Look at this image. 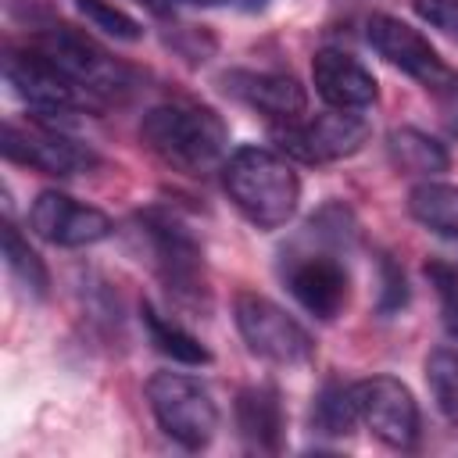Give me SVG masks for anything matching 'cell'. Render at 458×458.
I'll list each match as a JSON object with an SVG mask.
<instances>
[{"mask_svg":"<svg viewBox=\"0 0 458 458\" xmlns=\"http://www.w3.org/2000/svg\"><path fill=\"white\" fill-rule=\"evenodd\" d=\"M222 186L240 215L258 229H279L301 204V179L293 165L265 147H240L222 165Z\"/></svg>","mask_w":458,"mask_h":458,"instance_id":"1","label":"cell"},{"mask_svg":"<svg viewBox=\"0 0 458 458\" xmlns=\"http://www.w3.org/2000/svg\"><path fill=\"white\" fill-rule=\"evenodd\" d=\"M140 140L172 168L186 175L211 172L225 147L229 129L215 107L204 104H157L140 122Z\"/></svg>","mask_w":458,"mask_h":458,"instance_id":"2","label":"cell"},{"mask_svg":"<svg viewBox=\"0 0 458 458\" xmlns=\"http://www.w3.org/2000/svg\"><path fill=\"white\" fill-rule=\"evenodd\" d=\"M147 404L157 426L190 451L211 444L218 429V408L208 386L186 372H154L147 379Z\"/></svg>","mask_w":458,"mask_h":458,"instance_id":"3","label":"cell"},{"mask_svg":"<svg viewBox=\"0 0 458 458\" xmlns=\"http://www.w3.org/2000/svg\"><path fill=\"white\" fill-rule=\"evenodd\" d=\"M233 318H236V329H240L247 351L272 365L293 369V365L311 361V354H315V344L304 333V326L297 318H290L276 301H268L254 290H240L233 297Z\"/></svg>","mask_w":458,"mask_h":458,"instance_id":"4","label":"cell"},{"mask_svg":"<svg viewBox=\"0 0 458 458\" xmlns=\"http://www.w3.org/2000/svg\"><path fill=\"white\" fill-rule=\"evenodd\" d=\"M36 50L50 57L79 89L89 97H122L132 86V75L122 61H114L100 43L72 25H54L39 36Z\"/></svg>","mask_w":458,"mask_h":458,"instance_id":"5","label":"cell"},{"mask_svg":"<svg viewBox=\"0 0 458 458\" xmlns=\"http://www.w3.org/2000/svg\"><path fill=\"white\" fill-rule=\"evenodd\" d=\"M365 39H369V47H372L386 64L401 68V72L411 75L419 86L437 89V93L458 89L454 68H451V64L433 50V43H429L419 29H411L408 21H401V18H394V14H372V18L365 21Z\"/></svg>","mask_w":458,"mask_h":458,"instance_id":"6","label":"cell"},{"mask_svg":"<svg viewBox=\"0 0 458 458\" xmlns=\"http://www.w3.org/2000/svg\"><path fill=\"white\" fill-rule=\"evenodd\" d=\"M369 122L358 111H329L315 118H297V122H279L276 140L279 147L304 161V165H322V161H340L358 154L369 143Z\"/></svg>","mask_w":458,"mask_h":458,"instance_id":"7","label":"cell"},{"mask_svg":"<svg viewBox=\"0 0 458 458\" xmlns=\"http://www.w3.org/2000/svg\"><path fill=\"white\" fill-rule=\"evenodd\" d=\"M358 422L386 447H411L419 437V404L411 390L394 376H369L351 383Z\"/></svg>","mask_w":458,"mask_h":458,"instance_id":"8","label":"cell"},{"mask_svg":"<svg viewBox=\"0 0 458 458\" xmlns=\"http://www.w3.org/2000/svg\"><path fill=\"white\" fill-rule=\"evenodd\" d=\"M4 79L39 118L75 114L89 97L39 50H11L4 57Z\"/></svg>","mask_w":458,"mask_h":458,"instance_id":"9","label":"cell"},{"mask_svg":"<svg viewBox=\"0 0 458 458\" xmlns=\"http://www.w3.org/2000/svg\"><path fill=\"white\" fill-rule=\"evenodd\" d=\"M0 150H4L7 161L29 165V168H36L43 175H79V172L97 165V154L86 143L64 136L61 129H50V125L7 122Z\"/></svg>","mask_w":458,"mask_h":458,"instance_id":"10","label":"cell"},{"mask_svg":"<svg viewBox=\"0 0 458 458\" xmlns=\"http://www.w3.org/2000/svg\"><path fill=\"white\" fill-rule=\"evenodd\" d=\"M29 225L36 236H43L54 247H89L111 236V218L93 208L79 204L75 197L61 190H43L29 208Z\"/></svg>","mask_w":458,"mask_h":458,"instance_id":"11","label":"cell"},{"mask_svg":"<svg viewBox=\"0 0 458 458\" xmlns=\"http://www.w3.org/2000/svg\"><path fill=\"white\" fill-rule=\"evenodd\" d=\"M283 279L293 293V301L311 311L315 318L329 322L336 318L344 308H347V297H351V279H347V268L344 261H336L329 250H304V254H293L283 268Z\"/></svg>","mask_w":458,"mask_h":458,"instance_id":"12","label":"cell"},{"mask_svg":"<svg viewBox=\"0 0 458 458\" xmlns=\"http://www.w3.org/2000/svg\"><path fill=\"white\" fill-rule=\"evenodd\" d=\"M143 229H147V236L154 243V254H157V265H161V276H165L168 290H175V297H182V301L208 297L204 254H200L197 240L175 218L157 215V211L143 215Z\"/></svg>","mask_w":458,"mask_h":458,"instance_id":"13","label":"cell"},{"mask_svg":"<svg viewBox=\"0 0 458 458\" xmlns=\"http://www.w3.org/2000/svg\"><path fill=\"white\" fill-rule=\"evenodd\" d=\"M311 82H315V93L336 111H365L379 97L372 72L358 57L333 47L311 57Z\"/></svg>","mask_w":458,"mask_h":458,"instance_id":"14","label":"cell"},{"mask_svg":"<svg viewBox=\"0 0 458 458\" xmlns=\"http://www.w3.org/2000/svg\"><path fill=\"white\" fill-rule=\"evenodd\" d=\"M225 89L276 122H297L308 111L304 86L283 72H229Z\"/></svg>","mask_w":458,"mask_h":458,"instance_id":"15","label":"cell"},{"mask_svg":"<svg viewBox=\"0 0 458 458\" xmlns=\"http://www.w3.org/2000/svg\"><path fill=\"white\" fill-rule=\"evenodd\" d=\"M236 429L250 447L276 451L283 437V404L272 386H247L236 397Z\"/></svg>","mask_w":458,"mask_h":458,"instance_id":"16","label":"cell"},{"mask_svg":"<svg viewBox=\"0 0 458 458\" xmlns=\"http://www.w3.org/2000/svg\"><path fill=\"white\" fill-rule=\"evenodd\" d=\"M386 154H390V161H394L397 172L422 175V179L440 175V172H447V165H451L447 147H444L440 140H433L429 132L411 129V125L394 129V132L386 136Z\"/></svg>","mask_w":458,"mask_h":458,"instance_id":"17","label":"cell"},{"mask_svg":"<svg viewBox=\"0 0 458 458\" xmlns=\"http://www.w3.org/2000/svg\"><path fill=\"white\" fill-rule=\"evenodd\" d=\"M408 215L444 240H458V186L422 179L408 193Z\"/></svg>","mask_w":458,"mask_h":458,"instance_id":"18","label":"cell"},{"mask_svg":"<svg viewBox=\"0 0 458 458\" xmlns=\"http://www.w3.org/2000/svg\"><path fill=\"white\" fill-rule=\"evenodd\" d=\"M143 326H147V333H150V344H154L161 354H168L172 361H179V365H208V361H211L208 347H204L193 333H186L182 326L161 318L150 304H143Z\"/></svg>","mask_w":458,"mask_h":458,"instance_id":"19","label":"cell"},{"mask_svg":"<svg viewBox=\"0 0 458 458\" xmlns=\"http://www.w3.org/2000/svg\"><path fill=\"white\" fill-rule=\"evenodd\" d=\"M4 261H7L11 276H14L32 297H47V290H50L47 265H43V258L29 247V240L18 233V225H14L11 218L4 222Z\"/></svg>","mask_w":458,"mask_h":458,"instance_id":"20","label":"cell"},{"mask_svg":"<svg viewBox=\"0 0 458 458\" xmlns=\"http://www.w3.org/2000/svg\"><path fill=\"white\" fill-rule=\"evenodd\" d=\"M311 426L326 437H344L358 426V411H354V397H351V386H340V383H326L315 397V408H311Z\"/></svg>","mask_w":458,"mask_h":458,"instance_id":"21","label":"cell"},{"mask_svg":"<svg viewBox=\"0 0 458 458\" xmlns=\"http://www.w3.org/2000/svg\"><path fill=\"white\" fill-rule=\"evenodd\" d=\"M426 383H429V394H433L437 408L444 411V419L458 426V351L437 347L426 358Z\"/></svg>","mask_w":458,"mask_h":458,"instance_id":"22","label":"cell"},{"mask_svg":"<svg viewBox=\"0 0 458 458\" xmlns=\"http://www.w3.org/2000/svg\"><path fill=\"white\" fill-rule=\"evenodd\" d=\"M75 7H79V14H82L93 29H104V32H107V36H114V39L136 43V39L143 36L140 21H136L132 14H125L122 7L107 4V0H75Z\"/></svg>","mask_w":458,"mask_h":458,"instance_id":"23","label":"cell"},{"mask_svg":"<svg viewBox=\"0 0 458 458\" xmlns=\"http://www.w3.org/2000/svg\"><path fill=\"white\" fill-rule=\"evenodd\" d=\"M426 279H429V286L437 290V301H440L447 333L458 336V265L429 261V265H426Z\"/></svg>","mask_w":458,"mask_h":458,"instance_id":"24","label":"cell"},{"mask_svg":"<svg viewBox=\"0 0 458 458\" xmlns=\"http://www.w3.org/2000/svg\"><path fill=\"white\" fill-rule=\"evenodd\" d=\"M379 276H383V283H379V311H383V315L401 311V308H404V301H408L404 272H401V268L383 254V261H379Z\"/></svg>","mask_w":458,"mask_h":458,"instance_id":"25","label":"cell"},{"mask_svg":"<svg viewBox=\"0 0 458 458\" xmlns=\"http://www.w3.org/2000/svg\"><path fill=\"white\" fill-rule=\"evenodd\" d=\"M411 7L429 29L458 39V0H411Z\"/></svg>","mask_w":458,"mask_h":458,"instance_id":"26","label":"cell"},{"mask_svg":"<svg viewBox=\"0 0 458 458\" xmlns=\"http://www.w3.org/2000/svg\"><path fill=\"white\" fill-rule=\"evenodd\" d=\"M136 4H143L150 14H161V18L172 11V0H136Z\"/></svg>","mask_w":458,"mask_h":458,"instance_id":"27","label":"cell"},{"mask_svg":"<svg viewBox=\"0 0 458 458\" xmlns=\"http://www.w3.org/2000/svg\"><path fill=\"white\" fill-rule=\"evenodd\" d=\"M236 7H243V11H258V7H265L268 0H233Z\"/></svg>","mask_w":458,"mask_h":458,"instance_id":"28","label":"cell"},{"mask_svg":"<svg viewBox=\"0 0 458 458\" xmlns=\"http://www.w3.org/2000/svg\"><path fill=\"white\" fill-rule=\"evenodd\" d=\"M186 4H204L208 7V4H222V0H186Z\"/></svg>","mask_w":458,"mask_h":458,"instance_id":"29","label":"cell"},{"mask_svg":"<svg viewBox=\"0 0 458 458\" xmlns=\"http://www.w3.org/2000/svg\"><path fill=\"white\" fill-rule=\"evenodd\" d=\"M454 129H458V107H454Z\"/></svg>","mask_w":458,"mask_h":458,"instance_id":"30","label":"cell"}]
</instances>
